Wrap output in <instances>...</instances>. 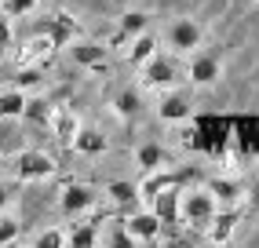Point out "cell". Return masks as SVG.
Segmentation results:
<instances>
[{
    "mask_svg": "<svg viewBox=\"0 0 259 248\" xmlns=\"http://www.w3.org/2000/svg\"><path fill=\"white\" fill-rule=\"evenodd\" d=\"M215 212H219V201L212 197L208 186H204V190H183V197H179V219L186 226L204 230V226L212 223Z\"/></svg>",
    "mask_w": 259,
    "mask_h": 248,
    "instance_id": "6da1fadb",
    "label": "cell"
},
{
    "mask_svg": "<svg viewBox=\"0 0 259 248\" xmlns=\"http://www.w3.org/2000/svg\"><path fill=\"white\" fill-rule=\"evenodd\" d=\"M11 172H15V179H22V183H37V179H51V175L59 172V164H55V157L44 153V150H22V153L11 157Z\"/></svg>",
    "mask_w": 259,
    "mask_h": 248,
    "instance_id": "7a4b0ae2",
    "label": "cell"
},
{
    "mask_svg": "<svg viewBox=\"0 0 259 248\" xmlns=\"http://www.w3.org/2000/svg\"><path fill=\"white\" fill-rule=\"evenodd\" d=\"M179 62L176 59H164V55H150L143 62V88H150V92H161V88H171L179 80Z\"/></svg>",
    "mask_w": 259,
    "mask_h": 248,
    "instance_id": "3957f363",
    "label": "cell"
},
{
    "mask_svg": "<svg viewBox=\"0 0 259 248\" xmlns=\"http://www.w3.org/2000/svg\"><path fill=\"white\" fill-rule=\"evenodd\" d=\"M95 201H99V193H95V186H88V183H66L62 193H59L62 216H80V212H88Z\"/></svg>",
    "mask_w": 259,
    "mask_h": 248,
    "instance_id": "277c9868",
    "label": "cell"
},
{
    "mask_svg": "<svg viewBox=\"0 0 259 248\" xmlns=\"http://www.w3.org/2000/svg\"><path fill=\"white\" fill-rule=\"evenodd\" d=\"M179 197H183V183H171V186H164L157 197L150 201V208L157 212V219H161V226L164 230H176L183 219H179Z\"/></svg>",
    "mask_w": 259,
    "mask_h": 248,
    "instance_id": "5b68a950",
    "label": "cell"
},
{
    "mask_svg": "<svg viewBox=\"0 0 259 248\" xmlns=\"http://www.w3.org/2000/svg\"><path fill=\"white\" fill-rule=\"evenodd\" d=\"M124 226H128V234L135 237V244H150V241H157V237H161V230H164L153 208H146V212H132V216L124 219Z\"/></svg>",
    "mask_w": 259,
    "mask_h": 248,
    "instance_id": "8992f818",
    "label": "cell"
},
{
    "mask_svg": "<svg viewBox=\"0 0 259 248\" xmlns=\"http://www.w3.org/2000/svg\"><path fill=\"white\" fill-rule=\"evenodd\" d=\"M48 37H51V48L62 51V48H70L80 37V22L73 19L70 11H59V15H51V19H48Z\"/></svg>",
    "mask_w": 259,
    "mask_h": 248,
    "instance_id": "52a82bcc",
    "label": "cell"
},
{
    "mask_svg": "<svg viewBox=\"0 0 259 248\" xmlns=\"http://www.w3.org/2000/svg\"><path fill=\"white\" fill-rule=\"evenodd\" d=\"M51 135H55V143L59 146H66V150H73V139H77V132H80V120H77V113L70 110V106H55V113H51Z\"/></svg>",
    "mask_w": 259,
    "mask_h": 248,
    "instance_id": "ba28073f",
    "label": "cell"
},
{
    "mask_svg": "<svg viewBox=\"0 0 259 248\" xmlns=\"http://www.w3.org/2000/svg\"><path fill=\"white\" fill-rule=\"evenodd\" d=\"M70 59H73L77 66H84V69H99V66H106L110 48H106V44H95V40L77 37V40L70 44Z\"/></svg>",
    "mask_w": 259,
    "mask_h": 248,
    "instance_id": "9c48e42d",
    "label": "cell"
},
{
    "mask_svg": "<svg viewBox=\"0 0 259 248\" xmlns=\"http://www.w3.org/2000/svg\"><path fill=\"white\" fill-rule=\"evenodd\" d=\"M230 139L237 143L241 157H255L259 153V117H237L230 128Z\"/></svg>",
    "mask_w": 259,
    "mask_h": 248,
    "instance_id": "30bf717a",
    "label": "cell"
},
{
    "mask_svg": "<svg viewBox=\"0 0 259 248\" xmlns=\"http://www.w3.org/2000/svg\"><path fill=\"white\" fill-rule=\"evenodd\" d=\"M201 37H204L201 26H197V22H190V19H179V22H171V26H168V44L176 48V51H183V55H186V51H197Z\"/></svg>",
    "mask_w": 259,
    "mask_h": 248,
    "instance_id": "8fae6325",
    "label": "cell"
},
{
    "mask_svg": "<svg viewBox=\"0 0 259 248\" xmlns=\"http://www.w3.org/2000/svg\"><path fill=\"white\" fill-rule=\"evenodd\" d=\"M241 223V212H237V204L234 208H223V212H215L212 216V223L204 226L208 230V241H215V244H227L230 237H234V226Z\"/></svg>",
    "mask_w": 259,
    "mask_h": 248,
    "instance_id": "7c38bea8",
    "label": "cell"
},
{
    "mask_svg": "<svg viewBox=\"0 0 259 248\" xmlns=\"http://www.w3.org/2000/svg\"><path fill=\"white\" fill-rule=\"evenodd\" d=\"M208 190H212V197L223 208H234L241 197H245V186H241L234 175H215V179H208Z\"/></svg>",
    "mask_w": 259,
    "mask_h": 248,
    "instance_id": "4fadbf2b",
    "label": "cell"
},
{
    "mask_svg": "<svg viewBox=\"0 0 259 248\" xmlns=\"http://www.w3.org/2000/svg\"><path fill=\"white\" fill-rule=\"evenodd\" d=\"M150 26V15L146 11H124L117 22V37H113V48L117 44H132V37H139V33H146Z\"/></svg>",
    "mask_w": 259,
    "mask_h": 248,
    "instance_id": "5bb4252c",
    "label": "cell"
},
{
    "mask_svg": "<svg viewBox=\"0 0 259 248\" xmlns=\"http://www.w3.org/2000/svg\"><path fill=\"white\" fill-rule=\"evenodd\" d=\"M190 80L208 88L219 80V55H208V51H201V55H194V62H190Z\"/></svg>",
    "mask_w": 259,
    "mask_h": 248,
    "instance_id": "9a60e30c",
    "label": "cell"
},
{
    "mask_svg": "<svg viewBox=\"0 0 259 248\" xmlns=\"http://www.w3.org/2000/svg\"><path fill=\"white\" fill-rule=\"evenodd\" d=\"M157 117L168 120V124H176V120H190V99L183 92H171V95H161L157 102Z\"/></svg>",
    "mask_w": 259,
    "mask_h": 248,
    "instance_id": "2e32d148",
    "label": "cell"
},
{
    "mask_svg": "<svg viewBox=\"0 0 259 248\" xmlns=\"http://www.w3.org/2000/svg\"><path fill=\"white\" fill-rule=\"evenodd\" d=\"M135 164H139L143 172H157V168H168L171 157L161 143H143L139 150H135Z\"/></svg>",
    "mask_w": 259,
    "mask_h": 248,
    "instance_id": "e0dca14e",
    "label": "cell"
},
{
    "mask_svg": "<svg viewBox=\"0 0 259 248\" xmlns=\"http://www.w3.org/2000/svg\"><path fill=\"white\" fill-rule=\"evenodd\" d=\"M106 146H110V139L102 135L99 128H80L77 139H73V150L84 153V157H99V153H106Z\"/></svg>",
    "mask_w": 259,
    "mask_h": 248,
    "instance_id": "ac0fdd59",
    "label": "cell"
},
{
    "mask_svg": "<svg viewBox=\"0 0 259 248\" xmlns=\"http://www.w3.org/2000/svg\"><path fill=\"white\" fill-rule=\"evenodd\" d=\"M51 55H55V48H51V37L44 33V37H33V40L19 51V59H15V62H19V66H37V62H44V59H51Z\"/></svg>",
    "mask_w": 259,
    "mask_h": 248,
    "instance_id": "d6986e66",
    "label": "cell"
},
{
    "mask_svg": "<svg viewBox=\"0 0 259 248\" xmlns=\"http://www.w3.org/2000/svg\"><path fill=\"white\" fill-rule=\"evenodd\" d=\"M22 110H26L22 88H8V92H0V120H22Z\"/></svg>",
    "mask_w": 259,
    "mask_h": 248,
    "instance_id": "ffe728a7",
    "label": "cell"
},
{
    "mask_svg": "<svg viewBox=\"0 0 259 248\" xmlns=\"http://www.w3.org/2000/svg\"><path fill=\"white\" fill-rule=\"evenodd\" d=\"M106 223V216H99V219H92V223H80V226H73V234H66V244H77V248H88V244H99L102 237H99V226Z\"/></svg>",
    "mask_w": 259,
    "mask_h": 248,
    "instance_id": "44dd1931",
    "label": "cell"
},
{
    "mask_svg": "<svg viewBox=\"0 0 259 248\" xmlns=\"http://www.w3.org/2000/svg\"><path fill=\"white\" fill-rule=\"evenodd\" d=\"M150 55H157V40H153L150 33H139V37H132V48H128V62H132V66H143Z\"/></svg>",
    "mask_w": 259,
    "mask_h": 248,
    "instance_id": "7402d4cb",
    "label": "cell"
},
{
    "mask_svg": "<svg viewBox=\"0 0 259 248\" xmlns=\"http://www.w3.org/2000/svg\"><path fill=\"white\" fill-rule=\"evenodd\" d=\"M51 113H55V106H51L48 99H26L22 117H26L29 124H40V128H48V124H51Z\"/></svg>",
    "mask_w": 259,
    "mask_h": 248,
    "instance_id": "603a6c76",
    "label": "cell"
},
{
    "mask_svg": "<svg viewBox=\"0 0 259 248\" xmlns=\"http://www.w3.org/2000/svg\"><path fill=\"white\" fill-rule=\"evenodd\" d=\"M113 113L120 117V120H135V117H139V92H132V88H128V92H120L117 99H113Z\"/></svg>",
    "mask_w": 259,
    "mask_h": 248,
    "instance_id": "cb8c5ba5",
    "label": "cell"
},
{
    "mask_svg": "<svg viewBox=\"0 0 259 248\" xmlns=\"http://www.w3.org/2000/svg\"><path fill=\"white\" fill-rule=\"evenodd\" d=\"M110 201L113 204H120V208H132V204H139V186H135V183H124V179H120V183H110Z\"/></svg>",
    "mask_w": 259,
    "mask_h": 248,
    "instance_id": "d4e9b609",
    "label": "cell"
},
{
    "mask_svg": "<svg viewBox=\"0 0 259 248\" xmlns=\"http://www.w3.org/2000/svg\"><path fill=\"white\" fill-rule=\"evenodd\" d=\"M19 234H22V223L15 216H8V212H0V244H15Z\"/></svg>",
    "mask_w": 259,
    "mask_h": 248,
    "instance_id": "484cf974",
    "label": "cell"
},
{
    "mask_svg": "<svg viewBox=\"0 0 259 248\" xmlns=\"http://www.w3.org/2000/svg\"><path fill=\"white\" fill-rule=\"evenodd\" d=\"M33 8H37V0H4V11H8V19H19V15H29Z\"/></svg>",
    "mask_w": 259,
    "mask_h": 248,
    "instance_id": "4316f807",
    "label": "cell"
},
{
    "mask_svg": "<svg viewBox=\"0 0 259 248\" xmlns=\"http://www.w3.org/2000/svg\"><path fill=\"white\" fill-rule=\"evenodd\" d=\"M33 244H40V248H59V244H66V234H62V230H44Z\"/></svg>",
    "mask_w": 259,
    "mask_h": 248,
    "instance_id": "83f0119b",
    "label": "cell"
},
{
    "mask_svg": "<svg viewBox=\"0 0 259 248\" xmlns=\"http://www.w3.org/2000/svg\"><path fill=\"white\" fill-rule=\"evenodd\" d=\"M11 48V22H8V11L0 8V51Z\"/></svg>",
    "mask_w": 259,
    "mask_h": 248,
    "instance_id": "f1b7e54d",
    "label": "cell"
},
{
    "mask_svg": "<svg viewBox=\"0 0 259 248\" xmlns=\"http://www.w3.org/2000/svg\"><path fill=\"white\" fill-rule=\"evenodd\" d=\"M248 208L259 216V183H252V190H248Z\"/></svg>",
    "mask_w": 259,
    "mask_h": 248,
    "instance_id": "f546056e",
    "label": "cell"
},
{
    "mask_svg": "<svg viewBox=\"0 0 259 248\" xmlns=\"http://www.w3.org/2000/svg\"><path fill=\"white\" fill-rule=\"evenodd\" d=\"M8 204H11V186H8V183H0V212H4Z\"/></svg>",
    "mask_w": 259,
    "mask_h": 248,
    "instance_id": "4dcf8cb0",
    "label": "cell"
}]
</instances>
